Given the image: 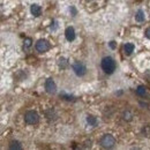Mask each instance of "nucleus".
Instances as JSON below:
<instances>
[{
	"label": "nucleus",
	"mask_w": 150,
	"mask_h": 150,
	"mask_svg": "<svg viewBox=\"0 0 150 150\" xmlns=\"http://www.w3.org/2000/svg\"><path fill=\"white\" fill-rule=\"evenodd\" d=\"M102 68L106 74H112L115 71V61L111 57H105L102 60Z\"/></svg>",
	"instance_id": "f257e3e1"
},
{
	"label": "nucleus",
	"mask_w": 150,
	"mask_h": 150,
	"mask_svg": "<svg viewBox=\"0 0 150 150\" xmlns=\"http://www.w3.org/2000/svg\"><path fill=\"white\" fill-rule=\"evenodd\" d=\"M110 46H111V49H114V47H115V45H114V42H111V43H110Z\"/></svg>",
	"instance_id": "f3484780"
},
{
	"label": "nucleus",
	"mask_w": 150,
	"mask_h": 150,
	"mask_svg": "<svg viewBox=\"0 0 150 150\" xmlns=\"http://www.w3.org/2000/svg\"><path fill=\"white\" fill-rule=\"evenodd\" d=\"M45 89H46V91H47L49 94H54V93H56L57 86L52 79H47V80L45 81Z\"/></svg>",
	"instance_id": "423d86ee"
},
{
	"label": "nucleus",
	"mask_w": 150,
	"mask_h": 150,
	"mask_svg": "<svg viewBox=\"0 0 150 150\" xmlns=\"http://www.w3.org/2000/svg\"><path fill=\"white\" fill-rule=\"evenodd\" d=\"M135 19H136V21H137V22H144V20H146V16H144V13H143V11L139 9V11L136 12Z\"/></svg>",
	"instance_id": "9d476101"
},
{
	"label": "nucleus",
	"mask_w": 150,
	"mask_h": 150,
	"mask_svg": "<svg viewBox=\"0 0 150 150\" xmlns=\"http://www.w3.org/2000/svg\"><path fill=\"white\" fill-rule=\"evenodd\" d=\"M9 148H11V149H18V150L22 149L21 144H20L18 141H12L11 144H9Z\"/></svg>",
	"instance_id": "4468645a"
},
{
	"label": "nucleus",
	"mask_w": 150,
	"mask_h": 150,
	"mask_svg": "<svg viewBox=\"0 0 150 150\" xmlns=\"http://www.w3.org/2000/svg\"><path fill=\"white\" fill-rule=\"evenodd\" d=\"M72 68H73L74 73L77 75V76H83V75L87 73V67H86V65H84L83 62H81V61L74 62L73 66H72Z\"/></svg>",
	"instance_id": "7ed1b4c3"
},
{
	"label": "nucleus",
	"mask_w": 150,
	"mask_h": 150,
	"mask_svg": "<svg viewBox=\"0 0 150 150\" xmlns=\"http://www.w3.org/2000/svg\"><path fill=\"white\" fill-rule=\"evenodd\" d=\"M134 44H132V43H127L125 46H124V51H125V53L127 54V56H131L132 53L134 52Z\"/></svg>",
	"instance_id": "1a4fd4ad"
},
{
	"label": "nucleus",
	"mask_w": 150,
	"mask_h": 150,
	"mask_svg": "<svg viewBox=\"0 0 150 150\" xmlns=\"http://www.w3.org/2000/svg\"><path fill=\"white\" fill-rule=\"evenodd\" d=\"M30 12H31V14H33L34 16H39V15L42 14V8H40V6H38V5H33V6L30 7Z\"/></svg>",
	"instance_id": "6e6552de"
},
{
	"label": "nucleus",
	"mask_w": 150,
	"mask_h": 150,
	"mask_svg": "<svg viewBox=\"0 0 150 150\" xmlns=\"http://www.w3.org/2000/svg\"><path fill=\"white\" fill-rule=\"evenodd\" d=\"M58 65H59L60 68H67V66H68V61H67L65 58H60Z\"/></svg>",
	"instance_id": "ddd939ff"
},
{
	"label": "nucleus",
	"mask_w": 150,
	"mask_h": 150,
	"mask_svg": "<svg viewBox=\"0 0 150 150\" xmlns=\"http://www.w3.org/2000/svg\"><path fill=\"white\" fill-rule=\"evenodd\" d=\"M146 36L148 38H150V28H148V29L146 30Z\"/></svg>",
	"instance_id": "dca6fc26"
},
{
	"label": "nucleus",
	"mask_w": 150,
	"mask_h": 150,
	"mask_svg": "<svg viewBox=\"0 0 150 150\" xmlns=\"http://www.w3.org/2000/svg\"><path fill=\"white\" fill-rule=\"evenodd\" d=\"M114 144H115V140H114V137H113L112 135H110V134H105L100 139V146L103 148L110 149V148H112Z\"/></svg>",
	"instance_id": "f03ea898"
},
{
	"label": "nucleus",
	"mask_w": 150,
	"mask_h": 150,
	"mask_svg": "<svg viewBox=\"0 0 150 150\" xmlns=\"http://www.w3.org/2000/svg\"><path fill=\"white\" fill-rule=\"evenodd\" d=\"M87 122L90 125V126H97V119L95 118V117H93V115H88L87 117Z\"/></svg>",
	"instance_id": "f8f14e48"
},
{
	"label": "nucleus",
	"mask_w": 150,
	"mask_h": 150,
	"mask_svg": "<svg viewBox=\"0 0 150 150\" xmlns=\"http://www.w3.org/2000/svg\"><path fill=\"white\" fill-rule=\"evenodd\" d=\"M38 114L35 111H28V112L24 114V120L28 125H35L38 122Z\"/></svg>",
	"instance_id": "20e7f679"
},
{
	"label": "nucleus",
	"mask_w": 150,
	"mask_h": 150,
	"mask_svg": "<svg viewBox=\"0 0 150 150\" xmlns=\"http://www.w3.org/2000/svg\"><path fill=\"white\" fill-rule=\"evenodd\" d=\"M65 36H66V39H67L68 42H73V40L75 39V30H74V28L68 27V28L66 29V31H65Z\"/></svg>",
	"instance_id": "0eeeda50"
},
{
	"label": "nucleus",
	"mask_w": 150,
	"mask_h": 150,
	"mask_svg": "<svg viewBox=\"0 0 150 150\" xmlns=\"http://www.w3.org/2000/svg\"><path fill=\"white\" fill-rule=\"evenodd\" d=\"M136 94L139 95V96H141V97H144V96L147 95V88L143 87V86H140V87L136 89Z\"/></svg>",
	"instance_id": "9b49d317"
},
{
	"label": "nucleus",
	"mask_w": 150,
	"mask_h": 150,
	"mask_svg": "<svg viewBox=\"0 0 150 150\" xmlns=\"http://www.w3.org/2000/svg\"><path fill=\"white\" fill-rule=\"evenodd\" d=\"M24 45H25V47H29V46L31 45V39H30V38H27V39H25V44H24Z\"/></svg>",
	"instance_id": "2eb2a0df"
},
{
	"label": "nucleus",
	"mask_w": 150,
	"mask_h": 150,
	"mask_svg": "<svg viewBox=\"0 0 150 150\" xmlns=\"http://www.w3.org/2000/svg\"><path fill=\"white\" fill-rule=\"evenodd\" d=\"M50 47H51L50 43L47 40H45V39H39L36 43V50H37L38 52H40V53H44V52L49 51Z\"/></svg>",
	"instance_id": "39448f33"
}]
</instances>
